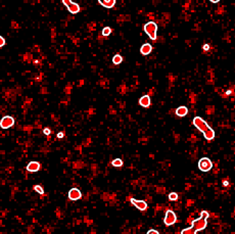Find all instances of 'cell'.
Returning <instances> with one entry per match:
<instances>
[{
  "mask_svg": "<svg viewBox=\"0 0 235 234\" xmlns=\"http://www.w3.org/2000/svg\"><path fill=\"white\" fill-rule=\"evenodd\" d=\"M210 214L206 211H201L200 212V217L196 220L192 221V225L189 228H186L184 230L181 231L182 234H195L199 231H202L206 228L208 226V218Z\"/></svg>",
  "mask_w": 235,
  "mask_h": 234,
  "instance_id": "1",
  "label": "cell"
},
{
  "mask_svg": "<svg viewBox=\"0 0 235 234\" xmlns=\"http://www.w3.org/2000/svg\"><path fill=\"white\" fill-rule=\"evenodd\" d=\"M144 31L148 35V37L151 40L156 39V32H157V25L154 21H148L144 25Z\"/></svg>",
  "mask_w": 235,
  "mask_h": 234,
  "instance_id": "2",
  "label": "cell"
},
{
  "mask_svg": "<svg viewBox=\"0 0 235 234\" xmlns=\"http://www.w3.org/2000/svg\"><path fill=\"white\" fill-rule=\"evenodd\" d=\"M192 123H193V125L195 126V128H197L201 133H204L206 131H208L209 129H210V126L208 125V123H206L204 119H201L200 117H195L194 119H193Z\"/></svg>",
  "mask_w": 235,
  "mask_h": 234,
  "instance_id": "3",
  "label": "cell"
},
{
  "mask_svg": "<svg viewBox=\"0 0 235 234\" xmlns=\"http://www.w3.org/2000/svg\"><path fill=\"white\" fill-rule=\"evenodd\" d=\"M213 168V163L209 158H202L198 161V169L201 172H209Z\"/></svg>",
  "mask_w": 235,
  "mask_h": 234,
  "instance_id": "4",
  "label": "cell"
},
{
  "mask_svg": "<svg viewBox=\"0 0 235 234\" xmlns=\"http://www.w3.org/2000/svg\"><path fill=\"white\" fill-rule=\"evenodd\" d=\"M62 3H64V5L66 6V8H68V10L71 12V14H78L80 11V5L78 3H75V2H73L72 0H61Z\"/></svg>",
  "mask_w": 235,
  "mask_h": 234,
  "instance_id": "5",
  "label": "cell"
},
{
  "mask_svg": "<svg viewBox=\"0 0 235 234\" xmlns=\"http://www.w3.org/2000/svg\"><path fill=\"white\" fill-rule=\"evenodd\" d=\"M177 222V216L176 214L174 213L173 211L169 210L167 211L165 216V219H164V223H165L166 226H171V225H174Z\"/></svg>",
  "mask_w": 235,
  "mask_h": 234,
  "instance_id": "6",
  "label": "cell"
},
{
  "mask_svg": "<svg viewBox=\"0 0 235 234\" xmlns=\"http://www.w3.org/2000/svg\"><path fill=\"white\" fill-rule=\"evenodd\" d=\"M14 124V119L10 116H5L1 119L0 121V127L2 129H8L12 127Z\"/></svg>",
  "mask_w": 235,
  "mask_h": 234,
  "instance_id": "7",
  "label": "cell"
},
{
  "mask_svg": "<svg viewBox=\"0 0 235 234\" xmlns=\"http://www.w3.org/2000/svg\"><path fill=\"white\" fill-rule=\"evenodd\" d=\"M130 201L135 208H137V209L139 210V211L143 212L147 209V203L144 200H138V199H135V198H131Z\"/></svg>",
  "mask_w": 235,
  "mask_h": 234,
  "instance_id": "8",
  "label": "cell"
},
{
  "mask_svg": "<svg viewBox=\"0 0 235 234\" xmlns=\"http://www.w3.org/2000/svg\"><path fill=\"white\" fill-rule=\"evenodd\" d=\"M69 198L71 200H78L82 197V193L78 189V188H72V189L69 191Z\"/></svg>",
  "mask_w": 235,
  "mask_h": 234,
  "instance_id": "9",
  "label": "cell"
},
{
  "mask_svg": "<svg viewBox=\"0 0 235 234\" xmlns=\"http://www.w3.org/2000/svg\"><path fill=\"white\" fill-rule=\"evenodd\" d=\"M40 170V164L38 162H30L27 166V171L30 173H36Z\"/></svg>",
  "mask_w": 235,
  "mask_h": 234,
  "instance_id": "10",
  "label": "cell"
},
{
  "mask_svg": "<svg viewBox=\"0 0 235 234\" xmlns=\"http://www.w3.org/2000/svg\"><path fill=\"white\" fill-rule=\"evenodd\" d=\"M139 104L142 107H149L150 104H151V100H150L149 95H143L142 97H140L139 99Z\"/></svg>",
  "mask_w": 235,
  "mask_h": 234,
  "instance_id": "11",
  "label": "cell"
},
{
  "mask_svg": "<svg viewBox=\"0 0 235 234\" xmlns=\"http://www.w3.org/2000/svg\"><path fill=\"white\" fill-rule=\"evenodd\" d=\"M152 51V46L149 43H145L140 47V52L142 55H148Z\"/></svg>",
  "mask_w": 235,
  "mask_h": 234,
  "instance_id": "12",
  "label": "cell"
},
{
  "mask_svg": "<svg viewBox=\"0 0 235 234\" xmlns=\"http://www.w3.org/2000/svg\"><path fill=\"white\" fill-rule=\"evenodd\" d=\"M99 3L105 8H114L116 5V0H97Z\"/></svg>",
  "mask_w": 235,
  "mask_h": 234,
  "instance_id": "13",
  "label": "cell"
},
{
  "mask_svg": "<svg viewBox=\"0 0 235 234\" xmlns=\"http://www.w3.org/2000/svg\"><path fill=\"white\" fill-rule=\"evenodd\" d=\"M188 113V108H187L186 106H179L178 108L176 109V115L178 116V117H185V116Z\"/></svg>",
  "mask_w": 235,
  "mask_h": 234,
  "instance_id": "14",
  "label": "cell"
},
{
  "mask_svg": "<svg viewBox=\"0 0 235 234\" xmlns=\"http://www.w3.org/2000/svg\"><path fill=\"white\" fill-rule=\"evenodd\" d=\"M204 136L206 140H209V141L213 140V139L215 138V131L213 130L212 128H210L208 131H206V132L204 133Z\"/></svg>",
  "mask_w": 235,
  "mask_h": 234,
  "instance_id": "15",
  "label": "cell"
},
{
  "mask_svg": "<svg viewBox=\"0 0 235 234\" xmlns=\"http://www.w3.org/2000/svg\"><path fill=\"white\" fill-rule=\"evenodd\" d=\"M122 61H123V57H122V55H120V54H116L115 56L113 57V63L114 64H120V63H122Z\"/></svg>",
  "mask_w": 235,
  "mask_h": 234,
  "instance_id": "16",
  "label": "cell"
},
{
  "mask_svg": "<svg viewBox=\"0 0 235 234\" xmlns=\"http://www.w3.org/2000/svg\"><path fill=\"white\" fill-rule=\"evenodd\" d=\"M123 161L121 160V158H116V160H114L113 162H111V165H113L114 167H122L123 166Z\"/></svg>",
  "mask_w": 235,
  "mask_h": 234,
  "instance_id": "17",
  "label": "cell"
},
{
  "mask_svg": "<svg viewBox=\"0 0 235 234\" xmlns=\"http://www.w3.org/2000/svg\"><path fill=\"white\" fill-rule=\"evenodd\" d=\"M109 34H111V29L109 27H105L102 29V35L104 36V37H107V36H109Z\"/></svg>",
  "mask_w": 235,
  "mask_h": 234,
  "instance_id": "18",
  "label": "cell"
},
{
  "mask_svg": "<svg viewBox=\"0 0 235 234\" xmlns=\"http://www.w3.org/2000/svg\"><path fill=\"white\" fill-rule=\"evenodd\" d=\"M168 197H169L170 200L175 201V200H177V199H178V194H177L176 192H171V193H169Z\"/></svg>",
  "mask_w": 235,
  "mask_h": 234,
  "instance_id": "19",
  "label": "cell"
},
{
  "mask_svg": "<svg viewBox=\"0 0 235 234\" xmlns=\"http://www.w3.org/2000/svg\"><path fill=\"white\" fill-rule=\"evenodd\" d=\"M34 190L39 193V194H43L44 193V189H43V187L41 185H35L34 186Z\"/></svg>",
  "mask_w": 235,
  "mask_h": 234,
  "instance_id": "20",
  "label": "cell"
},
{
  "mask_svg": "<svg viewBox=\"0 0 235 234\" xmlns=\"http://www.w3.org/2000/svg\"><path fill=\"white\" fill-rule=\"evenodd\" d=\"M4 44H5V39L1 36V37H0V47H3Z\"/></svg>",
  "mask_w": 235,
  "mask_h": 234,
  "instance_id": "21",
  "label": "cell"
},
{
  "mask_svg": "<svg viewBox=\"0 0 235 234\" xmlns=\"http://www.w3.org/2000/svg\"><path fill=\"white\" fill-rule=\"evenodd\" d=\"M159 232L157 230H154V229H150V230L147 231V234H159Z\"/></svg>",
  "mask_w": 235,
  "mask_h": 234,
  "instance_id": "22",
  "label": "cell"
},
{
  "mask_svg": "<svg viewBox=\"0 0 235 234\" xmlns=\"http://www.w3.org/2000/svg\"><path fill=\"white\" fill-rule=\"evenodd\" d=\"M43 133H44L45 135H49L51 133V131H50V129H48V128H45L44 130H43Z\"/></svg>",
  "mask_w": 235,
  "mask_h": 234,
  "instance_id": "23",
  "label": "cell"
},
{
  "mask_svg": "<svg viewBox=\"0 0 235 234\" xmlns=\"http://www.w3.org/2000/svg\"><path fill=\"white\" fill-rule=\"evenodd\" d=\"M202 49H204V50H206V51H208L209 49H210V45H209V44H204V46H202Z\"/></svg>",
  "mask_w": 235,
  "mask_h": 234,
  "instance_id": "24",
  "label": "cell"
},
{
  "mask_svg": "<svg viewBox=\"0 0 235 234\" xmlns=\"http://www.w3.org/2000/svg\"><path fill=\"white\" fill-rule=\"evenodd\" d=\"M62 137H64V133L62 132H60L57 134V138H62Z\"/></svg>",
  "mask_w": 235,
  "mask_h": 234,
  "instance_id": "25",
  "label": "cell"
},
{
  "mask_svg": "<svg viewBox=\"0 0 235 234\" xmlns=\"http://www.w3.org/2000/svg\"><path fill=\"white\" fill-rule=\"evenodd\" d=\"M228 185H229V182L226 181V180H225V181H223V186H225V187H226V186H228Z\"/></svg>",
  "mask_w": 235,
  "mask_h": 234,
  "instance_id": "26",
  "label": "cell"
},
{
  "mask_svg": "<svg viewBox=\"0 0 235 234\" xmlns=\"http://www.w3.org/2000/svg\"><path fill=\"white\" fill-rule=\"evenodd\" d=\"M211 2H212V3H218V2L220 1V0H210Z\"/></svg>",
  "mask_w": 235,
  "mask_h": 234,
  "instance_id": "27",
  "label": "cell"
}]
</instances>
